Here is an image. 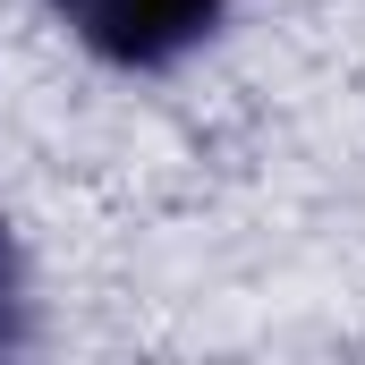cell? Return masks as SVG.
Returning <instances> with one entry per match:
<instances>
[{
	"label": "cell",
	"instance_id": "cell-1",
	"mask_svg": "<svg viewBox=\"0 0 365 365\" xmlns=\"http://www.w3.org/2000/svg\"><path fill=\"white\" fill-rule=\"evenodd\" d=\"M51 17L110 68H170L221 34L230 0H51Z\"/></svg>",
	"mask_w": 365,
	"mask_h": 365
},
{
	"label": "cell",
	"instance_id": "cell-2",
	"mask_svg": "<svg viewBox=\"0 0 365 365\" xmlns=\"http://www.w3.org/2000/svg\"><path fill=\"white\" fill-rule=\"evenodd\" d=\"M17 340H26V264L0 230V349H17Z\"/></svg>",
	"mask_w": 365,
	"mask_h": 365
}]
</instances>
